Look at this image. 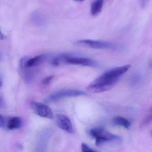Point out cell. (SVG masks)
Listing matches in <instances>:
<instances>
[{
  "label": "cell",
  "instance_id": "7402d4cb",
  "mask_svg": "<svg viewBox=\"0 0 152 152\" xmlns=\"http://www.w3.org/2000/svg\"><path fill=\"white\" fill-rule=\"evenodd\" d=\"M151 134H152V131Z\"/></svg>",
  "mask_w": 152,
  "mask_h": 152
},
{
  "label": "cell",
  "instance_id": "2e32d148",
  "mask_svg": "<svg viewBox=\"0 0 152 152\" xmlns=\"http://www.w3.org/2000/svg\"><path fill=\"white\" fill-rule=\"evenodd\" d=\"M81 148L82 152H99L92 150L88 145L84 143H83L81 144Z\"/></svg>",
  "mask_w": 152,
  "mask_h": 152
},
{
  "label": "cell",
  "instance_id": "d6986e66",
  "mask_svg": "<svg viewBox=\"0 0 152 152\" xmlns=\"http://www.w3.org/2000/svg\"><path fill=\"white\" fill-rule=\"evenodd\" d=\"M4 38V35L2 32L0 31V40H3Z\"/></svg>",
  "mask_w": 152,
  "mask_h": 152
},
{
  "label": "cell",
  "instance_id": "ac0fdd59",
  "mask_svg": "<svg viewBox=\"0 0 152 152\" xmlns=\"http://www.w3.org/2000/svg\"><path fill=\"white\" fill-rule=\"evenodd\" d=\"M4 118H3L2 115L0 114V127H1L4 125Z\"/></svg>",
  "mask_w": 152,
  "mask_h": 152
},
{
  "label": "cell",
  "instance_id": "7c38bea8",
  "mask_svg": "<svg viewBox=\"0 0 152 152\" xmlns=\"http://www.w3.org/2000/svg\"><path fill=\"white\" fill-rule=\"evenodd\" d=\"M32 18L33 20H34V21L39 26L44 25L46 21L45 16L40 12H36L34 13Z\"/></svg>",
  "mask_w": 152,
  "mask_h": 152
},
{
  "label": "cell",
  "instance_id": "603a6c76",
  "mask_svg": "<svg viewBox=\"0 0 152 152\" xmlns=\"http://www.w3.org/2000/svg\"><path fill=\"white\" fill-rule=\"evenodd\" d=\"M151 111H152V110H151Z\"/></svg>",
  "mask_w": 152,
  "mask_h": 152
},
{
  "label": "cell",
  "instance_id": "3957f363",
  "mask_svg": "<svg viewBox=\"0 0 152 152\" xmlns=\"http://www.w3.org/2000/svg\"><path fill=\"white\" fill-rule=\"evenodd\" d=\"M75 44L81 47L97 50H117L118 49V45L108 41L85 39L77 41Z\"/></svg>",
  "mask_w": 152,
  "mask_h": 152
},
{
  "label": "cell",
  "instance_id": "6da1fadb",
  "mask_svg": "<svg viewBox=\"0 0 152 152\" xmlns=\"http://www.w3.org/2000/svg\"><path fill=\"white\" fill-rule=\"evenodd\" d=\"M130 67V65H127L107 70L92 81L87 89L92 93H103L110 90L118 83L121 76L128 71Z\"/></svg>",
  "mask_w": 152,
  "mask_h": 152
},
{
  "label": "cell",
  "instance_id": "5bb4252c",
  "mask_svg": "<svg viewBox=\"0 0 152 152\" xmlns=\"http://www.w3.org/2000/svg\"><path fill=\"white\" fill-rule=\"evenodd\" d=\"M54 78V75H50L45 77L42 81V84L43 86H48L53 80Z\"/></svg>",
  "mask_w": 152,
  "mask_h": 152
},
{
  "label": "cell",
  "instance_id": "ffe728a7",
  "mask_svg": "<svg viewBox=\"0 0 152 152\" xmlns=\"http://www.w3.org/2000/svg\"><path fill=\"white\" fill-rule=\"evenodd\" d=\"M75 1H76L77 2H82L85 1V0H75Z\"/></svg>",
  "mask_w": 152,
  "mask_h": 152
},
{
  "label": "cell",
  "instance_id": "9c48e42d",
  "mask_svg": "<svg viewBox=\"0 0 152 152\" xmlns=\"http://www.w3.org/2000/svg\"><path fill=\"white\" fill-rule=\"evenodd\" d=\"M104 0H94L91 4L90 13L94 17L97 16L102 12Z\"/></svg>",
  "mask_w": 152,
  "mask_h": 152
},
{
  "label": "cell",
  "instance_id": "7a4b0ae2",
  "mask_svg": "<svg viewBox=\"0 0 152 152\" xmlns=\"http://www.w3.org/2000/svg\"><path fill=\"white\" fill-rule=\"evenodd\" d=\"M89 135L95 139L96 145L98 147L102 146L105 143L119 141L121 139L119 137L111 134L102 127L92 129L89 131Z\"/></svg>",
  "mask_w": 152,
  "mask_h": 152
},
{
  "label": "cell",
  "instance_id": "5b68a950",
  "mask_svg": "<svg viewBox=\"0 0 152 152\" xmlns=\"http://www.w3.org/2000/svg\"><path fill=\"white\" fill-rule=\"evenodd\" d=\"M63 64L78 65L91 67H95L98 65L96 61L94 60L82 57H75L68 53H64Z\"/></svg>",
  "mask_w": 152,
  "mask_h": 152
},
{
  "label": "cell",
  "instance_id": "ba28073f",
  "mask_svg": "<svg viewBox=\"0 0 152 152\" xmlns=\"http://www.w3.org/2000/svg\"><path fill=\"white\" fill-rule=\"evenodd\" d=\"M47 58V55L45 54H40L34 58H29L26 65V69L39 66L45 61Z\"/></svg>",
  "mask_w": 152,
  "mask_h": 152
},
{
  "label": "cell",
  "instance_id": "44dd1931",
  "mask_svg": "<svg viewBox=\"0 0 152 152\" xmlns=\"http://www.w3.org/2000/svg\"><path fill=\"white\" fill-rule=\"evenodd\" d=\"M2 86V82L0 80V88Z\"/></svg>",
  "mask_w": 152,
  "mask_h": 152
},
{
  "label": "cell",
  "instance_id": "e0dca14e",
  "mask_svg": "<svg viewBox=\"0 0 152 152\" xmlns=\"http://www.w3.org/2000/svg\"><path fill=\"white\" fill-rule=\"evenodd\" d=\"M149 1V0H141V6L142 8H144L146 6Z\"/></svg>",
  "mask_w": 152,
  "mask_h": 152
},
{
  "label": "cell",
  "instance_id": "9a60e30c",
  "mask_svg": "<svg viewBox=\"0 0 152 152\" xmlns=\"http://www.w3.org/2000/svg\"><path fill=\"white\" fill-rule=\"evenodd\" d=\"M140 80V76L138 75H134L132 76L130 80V84L132 85H136L137 84Z\"/></svg>",
  "mask_w": 152,
  "mask_h": 152
},
{
  "label": "cell",
  "instance_id": "277c9868",
  "mask_svg": "<svg viewBox=\"0 0 152 152\" xmlns=\"http://www.w3.org/2000/svg\"><path fill=\"white\" fill-rule=\"evenodd\" d=\"M86 93L81 90L76 89H65L57 91L46 97L45 99V103H51L56 102L65 97H75L85 95Z\"/></svg>",
  "mask_w": 152,
  "mask_h": 152
},
{
  "label": "cell",
  "instance_id": "8992f818",
  "mask_svg": "<svg viewBox=\"0 0 152 152\" xmlns=\"http://www.w3.org/2000/svg\"><path fill=\"white\" fill-rule=\"evenodd\" d=\"M30 106L35 113L38 116L50 119L53 118V113L50 107L46 104L38 102H32Z\"/></svg>",
  "mask_w": 152,
  "mask_h": 152
},
{
  "label": "cell",
  "instance_id": "4fadbf2b",
  "mask_svg": "<svg viewBox=\"0 0 152 152\" xmlns=\"http://www.w3.org/2000/svg\"><path fill=\"white\" fill-rule=\"evenodd\" d=\"M151 121H152V113L147 115L143 119L140 124V128L145 126L146 125H148L149 123H151Z\"/></svg>",
  "mask_w": 152,
  "mask_h": 152
},
{
  "label": "cell",
  "instance_id": "52a82bcc",
  "mask_svg": "<svg viewBox=\"0 0 152 152\" xmlns=\"http://www.w3.org/2000/svg\"><path fill=\"white\" fill-rule=\"evenodd\" d=\"M56 121L58 126L61 129L67 133H73V128L71 121L66 115L58 114L56 116Z\"/></svg>",
  "mask_w": 152,
  "mask_h": 152
},
{
  "label": "cell",
  "instance_id": "8fae6325",
  "mask_svg": "<svg viewBox=\"0 0 152 152\" xmlns=\"http://www.w3.org/2000/svg\"><path fill=\"white\" fill-rule=\"evenodd\" d=\"M113 123L114 125L123 127L126 129H129L131 126V123L128 120L120 116L113 118Z\"/></svg>",
  "mask_w": 152,
  "mask_h": 152
},
{
  "label": "cell",
  "instance_id": "30bf717a",
  "mask_svg": "<svg viewBox=\"0 0 152 152\" xmlns=\"http://www.w3.org/2000/svg\"><path fill=\"white\" fill-rule=\"evenodd\" d=\"M22 125V121L21 118L15 117L11 118L8 122L7 128L10 130L18 129Z\"/></svg>",
  "mask_w": 152,
  "mask_h": 152
}]
</instances>
